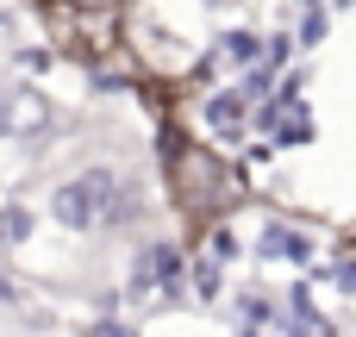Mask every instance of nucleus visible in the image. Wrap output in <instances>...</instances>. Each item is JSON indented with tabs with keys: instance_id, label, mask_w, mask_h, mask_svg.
Here are the masks:
<instances>
[{
	"instance_id": "f257e3e1",
	"label": "nucleus",
	"mask_w": 356,
	"mask_h": 337,
	"mask_svg": "<svg viewBox=\"0 0 356 337\" xmlns=\"http://www.w3.org/2000/svg\"><path fill=\"white\" fill-rule=\"evenodd\" d=\"M169 188H175V206H181L188 219H219V213L238 200L232 169H225L207 144H169Z\"/></svg>"
},
{
	"instance_id": "f03ea898",
	"label": "nucleus",
	"mask_w": 356,
	"mask_h": 337,
	"mask_svg": "<svg viewBox=\"0 0 356 337\" xmlns=\"http://www.w3.org/2000/svg\"><path fill=\"white\" fill-rule=\"evenodd\" d=\"M56 13H81V6H119V0H50Z\"/></svg>"
}]
</instances>
